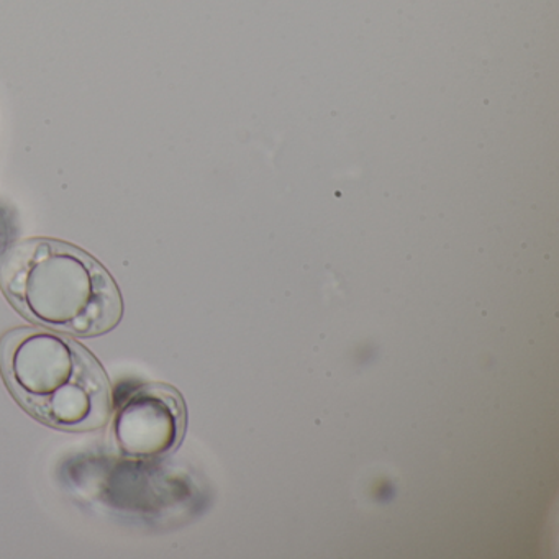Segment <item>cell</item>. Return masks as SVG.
<instances>
[{"instance_id": "obj_1", "label": "cell", "mask_w": 559, "mask_h": 559, "mask_svg": "<svg viewBox=\"0 0 559 559\" xmlns=\"http://www.w3.org/2000/svg\"><path fill=\"white\" fill-rule=\"evenodd\" d=\"M0 289L22 317L53 332L99 336L123 316L112 274L87 251L53 238L11 248L0 261Z\"/></svg>"}, {"instance_id": "obj_4", "label": "cell", "mask_w": 559, "mask_h": 559, "mask_svg": "<svg viewBox=\"0 0 559 559\" xmlns=\"http://www.w3.org/2000/svg\"><path fill=\"white\" fill-rule=\"evenodd\" d=\"M17 237V217L9 205L0 202V261L4 260Z\"/></svg>"}, {"instance_id": "obj_2", "label": "cell", "mask_w": 559, "mask_h": 559, "mask_svg": "<svg viewBox=\"0 0 559 559\" xmlns=\"http://www.w3.org/2000/svg\"><path fill=\"white\" fill-rule=\"evenodd\" d=\"M0 374L21 407L48 427L84 433L103 428L112 414V389L96 356L48 330L5 333Z\"/></svg>"}, {"instance_id": "obj_3", "label": "cell", "mask_w": 559, "mask_h": 559, "mask_svg": "<svg viewBox=\"0 0 559 559\" xmlns=\"http://www.w3.org/2000/svg\"><path fill=\"white\" fill-rule=\"evenodd\" d=\"M186 424L188 412L178 389L148 382L135 389L117 412L114 440L130 460H159L181 444Z\"/></svg>"}]
</instances>
